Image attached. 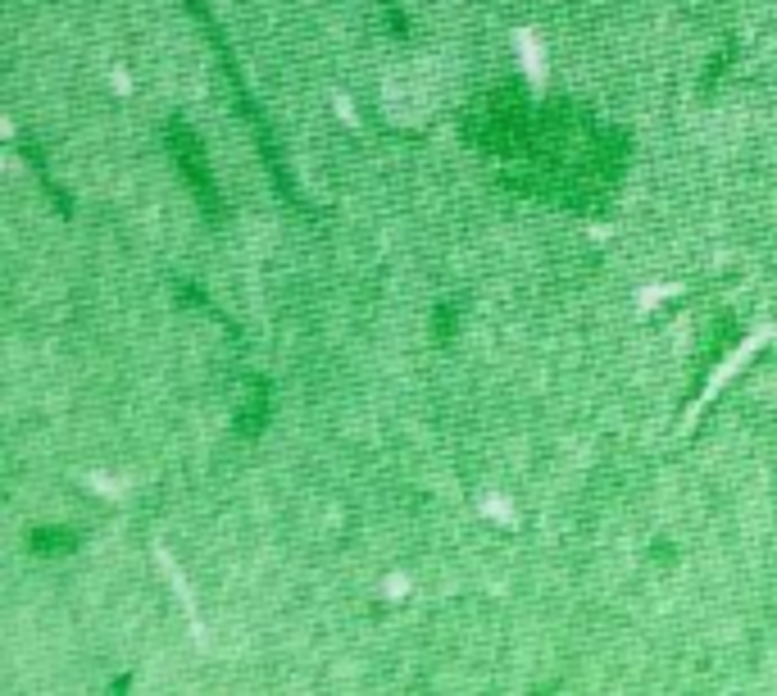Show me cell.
Returning a JSON list of instances; mask_svg holds the SVG:
<instances>
[{
  "label": "cell",
  "instance_id": "3",
  "mask_svg": "<svg viewBox=\"0 0 777 696\" xmlns=\"http://www.w3.org/2000/svg\"><path fill=\"white\" fill-rule=\"evenodd\" d=\"M164 150H169V160L182 178V187L192 192V201L201 205V215L214 224V228H224L232 219V205L219 187V178H214V164H209V150H205V137L186 124L182 114H173L169 124H164Z\"/></svg>",
  "mask_w": 777,
  "mask_h": 696
},
{
  "label": "cell",
  "instance_id": "7",
  "mask_svg": "<svg viewBox=\"0 0 777 696\" xmlns=\"http://www.w3.org/2000/svg\"><path fill=\"white\" fill-rule=\"evenodd\" d=\"M459 319H464L459 300H437V310H432V342L450 346V342H455V332H459Z\"/></svg>",
  "mask_w": 777,
  "mask_h": 696
},
{
  "label": "cell",
  "instance_id": "1",
  "mask_svg": "<svg viewBox=\"0 0 777 696\" xmlns=\"http://www.w3.org/2000/svg\"><path fill=\"white\" fill-rule=\"evenodd\" d=\"M537 128L541 105H533V96L518 82H501L464 118V137L495 160H527L537 146Z\"/></svg>",
  "mask_w": 777,
  "mask_h": 696
},
{
  "label": "cell",
  "instance_id": "5",
  "mask_svg": "<svg viewBox=\"0 0 777 696\" xmlns=\"http://www.w3.org/2000/svg\"><path fill=\"white\" fill-rule=\"evenodd\" d=\"M736 332H741V323L732 319V315H719V319H713V332H709V346L700 351V360H696V378H692V397H696V391L705 387V378L713 374V369H719V360L736 346Z\"/></svg>",
  "mask_w": 777,
  "mask_h": 696
},
{
  "label": "cell",
  "instance_id": "9",
  "mask_svg": "<svg viewBox=\"0 0 777 696\" xmlns=\"http://www.w3.org/2000/svg\"><path fill=\"white\" fill-rule=\"evenodd\" d=\"M387 27H391V37H410V14L400 5H387Z\"/></svg>",
  "mask_w": 777,
  "mask_h": 696
},
{
  "label": "cell",
  "instance_id": "8",
  "mask_svg": "<svg viewBox=\"0 0 777 696\" xmlns=\"http://www.w3.org/2000/svg\"><path fill=\"white\" fill-rule=\"evenodd\" d=\"M732 59H736V42H723L719 50H713L709 55V65H705V73H700V92L709 96L713 92V87H719L723 82V73L732 69Z\"/></svg>",
  "mask_w": 777,
  "mask_h": 696
},
{
  "label": "cell",
  "instance_id": "2",
  "mask_svg": "<svg viewBox=\"0 0 777 696\" xmlns=\"http://www.w3.org/2000/svg\"><path fill=\"white\" fill-rule=\"evenodd\" d=\"M186 10H192V19L205 27V37H209V46H214V59H219L224 73H228V87H232V96H237V110H241L245 128H251V137H255V146H260V160H264V169H268V178H273L277 196H283L292 209H300V215H315V205L300 196L296 178H292L287 164H283V146H277L268 118H264V110H260V101L245 92V78H241V69H237V55H232V46H228V33H224L219 23H214V14H209L205 0H186Z\"/></svg>",
  "mask_w": 777,
  "mask_h": 696
},
{
  "label": "cell",
  "instance_id": "4",
  "mask_svg": "<svg viewBox=\"0 0 777 696\" xmlns=\"http://www.w3.org/2000/svg\"><path fill=\"white\" fill-rule=\"evenodd\" d=\"M268 419H273V383H268V374H251L245 378V397L232 414V433L241 442H260Z\"/></svg>",
  "mask_w": 777,
  "mask_h": 696
},
{
  "label": "cell",
  "instance_id": "6",
  "mask_svg": "<svg viewBox=\"0 0 777 696\" xmlns=\"http://www.w3.org/2000/svg\"><path fill=\"white\" fill-rule=\"evenodd\" d=\"M78 547H82V537H78L73 528H65V524H42V528H33V533H27V551H33V556H42V560L73 556Z\"/></svg>",
  "mask_w": 777,
  "mask_h": 696
}]
</instances>
